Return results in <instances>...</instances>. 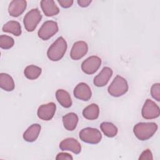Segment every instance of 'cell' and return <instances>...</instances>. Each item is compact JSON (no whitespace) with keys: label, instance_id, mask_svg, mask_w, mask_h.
Listing matches in <instances>:
<instances>
[{"label":"cell","instance_id":"6da1fadb","mask_svg":"<svg viewBox=\"0 0 160 160\" xmlns=\"http://www.w3.org/2000/svg\"><path fill=\"white\" fill-rule=\"evenodd\" d=\"M158 125L155 122H139L133 128L135 136L141 141L150 139L157 131Z\"/></svg>","mask_w":160,"mask_h":160},{"label":"cell","instance_id":"7a4b0ae2","mask_svg":"<svg viewBox=\"0 0 160 160\" xmlns=\"http://www.w3.org/2000/svg\"><path fill=\"white\" fill-rule=\"evenodd\" d=\"M67 48L66 40L62 37H59L48 48L47 56L52 61H58L63 58Z\"/></svg>","mask_w":160,"mask_h":160},{"label":"cell","instance_id":"3957f363","mask_svg":"<svg viewBox=\"0 0 160 160\" xmlns=\"http://www.w3.org/2000/svg\"><path fill=\"white\" fill-rule=\"evenodd\" d=\"M128 84L125 78L117 75L108 88L109 94L113 97H120L128 91Z\"/></svg>","mask_w":160,"mask_h":160},{"label":"cell","instance_id":"277c9868","mask_svg":"<svg viewBox=\"0 0 160 160\" xmlns=\"http://www.w3.org/2000/svg\"><path fill=\"white\" fill-rule=\"evenodd\" d=\"M79 136L82 141L92 144L99 143L102 139V134L98 129L89 127L81 129Z\"/></svg>","mask_w":160,"mask_h":160},{"label":"cell","instance_id":"5b68a950","mask_svg":"<svg viewBox=\"0 0 160 160\" xmlns=\"http://www.w3.org/2000/svg\"><path fill=\"white\" fill-rule=\"evenodd\" d=\"M41 19L42 15L39 10L38 8L32 9L24 17L23 23L25 29L28 32L34 31Z\"/></svg>","mask_w":160,"mask_h":160},{"label":"cell","instance_id":"8992f818","mask_svg":"<svg viewBox=\"0 0 160 160\" xmlns=\"http://www.w3.org/2000/svg\"><path fill=\"white\" fill-rule=\"evenodd\" d=\"M58 25L56 21H46L39 28L38 35L39 38L44 41L48 40L58 31Z\"/></svg>","mask_w":160,"mask_h":160},{"label":"cell","instance_id":"52a82bcc","mask_svg":"<svg viewBox=\"0 0 160 160\" xmlns=\"http://www.w3.org/2000/svg\"><path fill=\"white\" fill-rule=\"evenodd\" d=\"M141 114L142 118L146 119H155L159 116L160 109L155 102L148 99L142 106Z\"/></svg>","mask_w":160,"mask_h":160},{"label":"cell","instance_id":"ba28073f","mask_svg":"<svg viewBox=\"0 0 160 160\" xmlns=\"http://www.w3.org/2000/svg\"><path fill=\"white\" fill-rule=\"evenodd\" d=\"M101 59L96 56H91L85 59L81 64L82 71L87 74L95 73L100 68Z\"/></svg>","mask_w":160,"mask_h":160},{"label":"cell","instance_id":"9c48e42d","mask_svg":"<svg viewBox=\"0 0 160 160\" xmlns=\"http://www.w3.org/2000/svg\"><path fill=\"white\" fill-rule=\"evenodd\" d=\"M56 106L55 103L51 102L41 105L38 109L37 114L39 119L44 121H49L54 116Z\"/></svg>","mask_w":160,"mask_h":160},{"label":"cell","instance_id":"30bf717a","mask_svg":"<svg viewBox=\"0 0 160 160\" xmlns=\"http://www.w3.org/2000/svg\"><path fill=\"white\" fill-rule=\"evenodd\" d=\"M88 51L87 43L83 41H79L74 42L72 46L70 57L73 60H79L84 57Z\"/></svg>","mask_w":160,"mask_h":160},{"label":"cell","instance_id":"8fae6325","mask_svg":"<svg viewBox=\"0 0 160 160\" xmlns=\"http://www.w3.org/2000/svg\"><path fill=\"white\" fill-rule=\"evenodd\" d=\"M74 96L76 98L87 101L91 98L92 92L89 86L85 82H80L74 89Z\"/></svg>","mask_w":160,"mask_h":160},{"label":"cell","instance_id":"7c38bea8","mask_svg":"<svg viewBox=\"0 0 160 160\" xmlns=\"http://www.w3.org/2000/svg\"><path fill=\"white\" fill-rule=\"evenodd\" d=\"M59 146L62 151H69L76 154H79L81 151L80 143L78 140L72 138H69L62 140Z\"/></svg>","mask_w":160,"mask_h":160},{"label":"cell","instance_id":"4fadbf2b","mask_svg":"<svg viewBox=\"0 0 160 160\" xmlns=\"http://www.w3.org/2000/svg\"><path fill=\"white\" fill-rule=\"evenodd\" d=\"M112 75V70L109 67H104L101 71L94 78L93 83L97 87H103L109 82Z\"/></svg>","mask_w":160,"mask_h":160},{"label":"cell","instance_id":"5bb4252c","mask_svg":"<svg viewBox=\"0 0 160 160\" xmlns=\"http://www.w3.org/2000/svg\"><path fill=\"white\" fill-rule=\"evenodd\" d=\"M27 2L24 0L12 1L8 7V12L11 16L18 17L25 11Z\"/></svg>","mask_w":160,"mask_h":160},{"label":"cell","instance_id":"9a60e30c","mask_svg":"<svg viewBox=\"0 0 160 160\" xmlns=\"http://www.w3.org/2000/svg\"><path fill=\"white\" fill-rule=\"evenodd\" d=\"M41 7L45 16L48 17L57 15L59 9L52 0H42L41 1Z\"/></svg>","mask_w":160,"mask_h":160},{"label":"cell","instance_id":"2e32d148","mask_svg":"<svg viewBox=\"0 0 160 160\" xmlns=\"http://www.w3.org/2000/svg\"><path fill=\"white\" fill-rule=\"evenodd\" d=\"M41 129V126L39 124H33L31 125L23 134L22 137L24 140L29 142L35 141L39 136Z\"/></svg>","mask_w":160,"mask_h":160},{"label":"cell","instance_id":"e0dca14e","mask_svg":"<svg viewBox=\"0 0 160 160\" xmlns=\"http://www.w3.org/2000/svg\"><path fill=\"white\" fill-rule=\"evenodd\" d=\"M78 122V116L74 112H69L62 116V123L64 128L69 131L74 130Z\"/></svg>","mask_w":160,"mask_h":160},{"label":"cell","instance_id":"ac0fdd59","mask_svg":"<svg viewBox=\"0 0 160 160\" xmlns=\"http://www.w3.org/2000/svg\"><path fill=\"white\" fill-rule=\"evenodd\" d=\"M56 98L58 102L64 108H69L72 106V99L69 92L64 89H58L56 92Z\"/></svg>","mask_w":160,"mask_h":160},{"label":"cell","instance_id":"d6986e66","mask_svg":"<svg viewBox=\"0 0 160 160\" xmlns=\"http://www.w3.org/2000/svg\"><path fill=\"white\" fill-rule=\"evenodd\" d=\"M99 114V108L98 104L92 103L86 107L82 111L84 118L88 120H95L98 118Z\"/></svg>","mask_w":160,"mask_h":160},{"label":"cell","instance_id":"ffe728a7","mask_svg":"<svg viewBox=\"0 0 160 160\" xmlns=\"http://www.w3.org/2000/svg\"><path fill=\"white\" fill-rule=\"evenodd\" d=\"M2 30L3 32L11 33L16 36H20L22 32L21 24L16 21H8L3 26Z\"/></svg>","mask_w":160,"mask_h":160},{"label":"cell","instance_id":"44dd1931","mask_svg":"<svg viewBox=\"0 0 160 160\" xmlns=\"http://www.w3.org/2000/svg\"><path fill=\"white\" fill-rule=\"evenodd\" d=\"M0 87L6 91H11L14 89V82L12 77L6 73L0 74Z\"/></svg>","mask_w":160,"mask_h":160},{"label":"cell","instance_id":"7402d4cb","mask_svg":"<svg viewBox=\"0 0 160 160\" xmlns=\"http://www.w3.org/2000/svg\"><path fill=\"white\" fill-rule=\"evenodd\" d=\"M100 128L104 134L108 138L116 136L118 131L117 127L110 122H102L100 125Z\"/></svg>","mask_w":160,"mask_h":160},{"label":"cell","instance_id":"603a6c76","mask_svg":"<svg viewBox=\"0 0 160 160\" xmlns=\"http://www.w3.org/2000/svg\"><path fill=\"white\" fill-rule=\"evenodd\" d=\"M42 72L41 68L35 65L28 66L24 71V74L26 78L30 80H34L39 78Z\"/></svg>","mask_w":160,"mask_h":160},{"label":"cell","instance_id":"cb8c5ba5","mask_svg":"<svg viewBox=\"0 0 160 160\" xmlns=\"http://www.w3.org/2000/svg\"><path fill=\"white\" fill-rule=\"evenodd\" d=\"M14 44V40L12 38L7 35H1L0 47L4 49H9Z\"/></svg>","mask_w":160,"mask_h":160},{"label":"cell","instance_id":"d4e9b609","mask_svg":"<svg viewBox=\"0 0 160 160\" xmlns=\"http://www.w3.org/2000/svg\"><path fill=\"white\" fill-rule=\"evenodd\" d=\"M151 94L157 101H160V84L155 83L151 88Z\"/></svg>","mask_w":160,"mask_h":160},{"label":"cell","instance_id":"484cf974","mask_svg":"<svg viewBox=\"0 0 160 160\" xmlns=\"http://www.w3.org/2000/svg\"><path fill=\"white\" fill-rule=\"evenodd\" d=\"M152 154L149 149H146L140 155L139 159H152Z\"/></svg>","mask_w":160,"mask_h":160},{"label":"cell","instance_id":"4316f807","mask_svg":"<svg viewBox=\"0 0 160 160\" xmlns=\"http://www.w3.org/2000/svg\"><path fill=\"white\" fill-rule=\"evenodd\" d=\"M56 159L57 160H61V159H73L72 156L67 152H59L57 154Z\"/></svg>","mask_w":160,"mask_h":160},{"label":"cell","instance_id":"83f0119b","mask_svg":"<svg viewBox=\"0 0 160 160\" xmlns=\"http://www.w3.org/2000/svg\"><path fill=\"white\" fill-rule=\"evenodd\" d=\"M58 2L62 8H68L72 5L74 1L72 0H58Z\"/></svg>","mask_w":160,"mask_h":160},{"label":"cell","instance_id":"f1b7e54d","mask_svg":"<svg viewBox=\"0 0 160 160\" xmlns=\"http://www.w3.org/2000/svg\"><path fill=\"white\" fill-rule=\"evenodd\" d=\"M91 0H78L77 1L78 5L82 8L88 7L91 3Z\"/></svg>","mask_w":160,"mask_h":160}]
</instances>
